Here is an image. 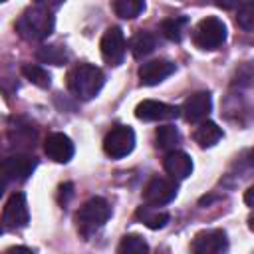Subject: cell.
<instances>
[{"mask_svg": "<svg viewBox=\"0 0 254 254\" xmlns=\"http://www.w3.org/2000/svg\"><path fill=\"white\" fill-rule=\"evenodd\" d=\"M22 73H24L26 79H30L34 85H38V87H42V89H46V87L52 85V75H50V71L44 69V67L38 65V64H24V65H22Z\"/></svg>", "mask_w": 254, "mask_h": 254, "instance_id": "603a6c76", "label": "cell"}, {"mask_svg": "<svg viewBox=\"0 0 254 254\" xmlns=\"http://www.w3.org/2000/svg\"><path fill=\"white\" fill-rule=\"evenodd\" d=\"M54 28L56 20L52 16V10L40 4L26 8L16 20V32L26 42H42L54 32Z\"/></svg>", "mask_w": 254, "mask_h": 254, "instance_id": "6da1fadb", "label": "cell"}, {"mask_svg": "<svg viewBox=\"0 0 254 254\" xmlns=\"http://www.w3.org/2000/svg\"><path fill=\"white\" fill-rule=\"evenodd\" d=\"M44 153L56 161V163H67L73 153H75V147L71 143V139L64 133H50L44 141Z\"/></svg>", "mask_w": 254, "mask_h": 254, "instance_id": "4fadbf2b", "label": "cell"}, {"mask_svg": "<svg viewBox=\"0 0 254 254\" xmlns=\"http://www.w3.org/2000/svg\"><path fill=\"white\" fill-rule=\"evenodd\" d=\"M236 24L246 32H254V0H244L238 6Z\"/></svg>", "mask_w": 254, "mask_h": 254, "instance_id": "d4e9b609", "label": "cell"}, {"mask_svg": "<svg viewBox=\"0 0 254 254\" xmlns=\"http://www.w3.org/2000/svg\"><path fill=\"white\" fill-rule=\"evenodd\" d=\"M109 216H111V206L105 198H101V196L89 198L75 212V224H77L79 234L89 238L99 228H103V224L109 220Z\"/></svg>", "mask_w": 254, "mask_h": 254, "instance_id": "3957f363", "label": "cell"}, {"mask_svg": "<svg viewBox=\"0 0 254 254\" xmlns=\"http://www.w3.org/2000/svg\"><path fill=\"white\" fill-rule=\"evenodd\" d=\"M143 10H145V0H113V12L123 20H133Z\"/></svg>", "mask_w": 254, "mask_h": 254, "instance_id": "7402d4cb", "label": "cell"}, {"mask_svg": "<svg viewBox=\"0 0 254 254\" xmlns=\"http://www.w3.org/2000/svg\"><path fill=\"white\" fill-rule=\"evenodd\" d=\"M2 222H4V230H20L28 226L30 212H28V202H26L24 192L10 194L2 210Z\"/></svg>", "mask_w": 254, "mask_h": 254, "instance_id": "8992f818", "label": "cell"}, {"mask_svg": "<svg viewBox=\"0 0 254 254\" xmlns=\"http://www.w3.org/2000/svg\"><path fill=\"white\" fill-rule=\"evenodd\" d=\"M64 2H65V0H36V4H40V6H44V8H50V10L60 8Z\"/></svg>", "mask_w": 254, "mask_h": 254, "instance_id": "4316f807", "label": "cell"}, {"mask_svg": "<svg viewBox=\"0 0 254 254\" xmlns=\"http://www.w3.org/2000/svg\"><path fill=\"white\" fill-rule=\"evenodd\" d=\"M192 139H194V143H198V147L208 149V147H214V145L222 139V129H220L214 121L204 119V121H200L198 127L194 129Z\"/></svg>", "mask_w": 254, "mask_h": 254, "instance_id": "2e32d148", "label": "cell"}, {"mask_svg": "<svg viewBox=\"0 0 254 254\" xmlns=\"http://www.w3.org/2000/svg\"><path fill=\"white\" fill-rule=\"evenodd\" d=\"M105 83V73L91 64H77L67 71V89L81 101L93 99Z\"/></svg>", "mask_w": 254, "mask_h": 254, "instance_id": "7a4b0ae2", "label": "cell"}, {"mask_svg": "<svg viewBox=\"0 0 254 254\" xmlns=\"http://www.w3.org/2000/svg\"><path fill=\"white\" fill-rule=\"evenodd\" d=\"M189 24V18L187 16H173V18H167L161 22V34L171 40V42H181L183 40V32Z\"/></svg>", "mask_w": 254, "mask_h": 254, "instance_id": "ffe728a7", "label": "cell"}, {"mask_svg": "<svg viewBox=\"0 0 254 254\" xmlns=\"http://www.w3.org/2000/svg\"><path fill=\"white\" fill-rule=\"evenodd\" d=\"M129 46H131V54H133V58L141 60V58L149 56V54L155 50V46H157V38H155L153 32L139 30V32L131 38V44H129Z\"/></svg>", "mask_w": 254, "mask_h": 254, "instance_id": "ac0fdd59", "label": "cell"}, {"mask_svg": "<svg viewBox=\"0 0 254 254\" xmlns=\"http://www.w3.org/2000/svg\"><path fill=\"white\" fill-rule=\"evenodd\" d=\"M190 250L196 254H222L228 250V236L220 228H208L194 234Z\"/></svg>", "mask_w": 254, "mask_h": 254, "instance_id": "9c48e42d", "label": "cell"}, {"mask_svg": "<svg viewBox=\"0 0 254 254\" xmlns=\"http://www.w3.org/2000/svg\"><path fill=\"white\" fill-rule=\"evenodd\" d=\"M135 216H137L147 228H151V230H159V228H163V226L169 222V214L163 212V210H159V208L153 206V204L139 206L137 212H135Z\"/></svg>", "mask_w": 254, "mask_h": 254, "instance_id": "e0dca14e", "label": "cell"}, {"mask_svg": "<svg viewBox=\"0 0 254 254\" xmlns=\"http://www.w3.org/2000/svg\"><path fill=\"white\" fill-rule=\"evenodd\" d=\"M226 40V24L216 18L208 16L200 20L192 30V42L198 50H216Z\"/></svg>", "mask_w": 254, "mask_h": 254, "instance_id": "277c9868", "label": "cell"}, {"mask_svg": "<svg viewBox=\"0 0 254 254\" xmlns=\"http://www.w3.org/2000/svg\"><path fill=\"white\" fill-rule=\"evenodd\" d=\"M117 252L119 254H143V252H149V244L139 234H125L117 246Z\"/></svg>", "mask_w": 254, "mask_h": 254, "instance_id": "cb8c5ba5", "label": "cell"}, {"mask_svg": "<svg viewBox=\"0 0 254 254\" xmlns=\"http://www.w3.org/2000/svg\"><path fill=\"white\" fill-rule=\"evenodd\" d=\"M179 115H181V107L155 99H143L135 107V117L141 121H167V119H177Z\"/></svg>", "mask_w": 254, "mask_h": 254, "instance_id": "8fae6325", "label": "cell"}, {"mask_svg": "<svg viewBox=\"0 0 254 254\" xmlns=\"http://www.w3.org/2000/svg\"><path fill=\"white\" fill-rule=\"evenodd\" d=\"M36 167H38V159L26 153H16L2 161V173H4L6 183H22L30 179Z\"/></svg>", "mask_w": 254, "mask_h": 254, "instance_id": "ba28073f", "label": "cell"}, {"mask_svg": "<svg viewBox=\"0 0 254 254\" xmlns=\"http://www.w3.org/2000/svg\"><path fill=\"white\" fill-rule=\"evenodd\" d=\"M163 169L175 181H185L192 173V159L185 151H169L163 159Z\"/></svg>", "mask_w": 254, "mask_h": 254, "instance_id": "9a60e30c", "label": "cell"}, {"mask_svg": "<svg viewBox=\"0 0 254 254\" xmlns=\"http://www.w3.org/2000/svg\"><path fill=\"white\" fill-rule=\"evenodd\" d=\"M2 2H6V0H2Z\"/></svg>", "mask_w": 254, "mask_h": 254, "instance_id": "f546056e", "label": "cell"}, {"mask_svg": "<svg viewBox=\"0 0 254 254\" xmlns=\"http://www.w3.org/2000/svg\"><path fill=\"white\" fill-rule=\"evenodd\" d=\"M101 56L103 60L109 64V65H119L125 58V36H123V30L119 26H111L105 30L103 38H101Z\"/></svg>", "mask_w": 254, "mask_h": 254, "instance_id": "30bf717a", "label": "cell"}, {"mask_svg": "<svg viewBox=\"0 0 254 254\" xmlns=\"http://www.w3.org/2000/svg\"><path fill=\"white\" fill-rule=\"evenodd\" d=\"M36 58L42 62V64H52V65H64L67 62V50L64 46H42L38 52H36Z\"/></svg>", "mask_w": 254, "mask_h": 254, "instance_id": "44dd1931", "label": "cell"}, {"mask_svg": "<svg viewBox=\"0 0 254 254\" xmlns=\"http://www.w3.org/2000/svg\"><path fill=\"white\" fill-rule=\"evenodd\" d=\"M212 109V97L208 91H196L185 99L181 105V115L185 117L187 123H200L208 117Z\"/></svg>", "mask_w": 254, "mask_h": 254, "instance_id": "7c38bea8", "label": "cell"}, {"mask_svg": "<svg viewBox=\"0 0 254 254\" xmlns=\"http://www.w3.org/2000/svg\"><path fill=\"white\" fill-rule=\"evenodd\" d=\"M248 228H250V230L254 232V212H252V214L248 216Z\"/></svg>", "mask_w": 254, "mask_h": 254, "instance_id": "f1b7e54d", "label": "cell"}, {"mask_svg": "<svg viewBox=\"0 0 254 254\" xmlns=\"http://www.w3.org/2000/svg\"><path fill=\"white\" fill-rule=\"evenodd\" d=\"M177 192H179V185L175 179L153 177L143 189V200L153 206H163L169 204L177 196Z\"/></svg>", "mask_w": 254, "mask_h": 254, "instance_id": "52a82bcc", "label": "cell"}, {"mask_svg": "<svg viewBox=\"0 0 254 254\" xmlns=\"http://www.w3.org/2000/svg\"><path fill=\"white\" fill-rule=\"evenodd\" d=\"M155 143L163 151H175L181 143V133L175 125H163L155 131Z\"/></svg>", "mask_w": 254, "mask_h": 254, "instance_id": "d6986e66", "label": "cell"}, {"mask_svg": "<svg viewBox=\"0 0 254 254\" xmlns=\"http://www.w3.org/2000/svg\"><path fill=\"white\" fill-rule=\"evenodd\" d=\"M135 149V133L129 125H115L103 139V151L111 159H123Z\"/></svg>", "mask_w": 254, "mask_h": 254, "instance_id": "5b68a950", "label": "cell"}, {"mask_svg": "<svg viewBox=\"0 0 254 254\" xmlns=\"http://www.w3.org/2000/svg\"><path fill=\"white\" fill-rule=\"evenodd\" d=\"M171 73H175V64L169 60H163V58L145 62L139 67V79L143 85H157L163 79H167Z\"/></svg>", "mask_w": 254, "mask_h": 254, "instance_id": "5bb4252c", "label": "cell"}, {"mask_svg": "<svg viewBox=\"0 0 254 254\" xmlns=\"http://www.w3.org/2000/svg\"><path fill=\"white\" fill-rule=\"evenodd\" d=\"M244 202H246L250 208H254V185H250L248 190L244 192Z\"/></svg>", "mask_w": 254, "mask_h": 254, "instance_id": "83f0119b", "label": "cell"}, {"mask_svg": "<svg viewBox=\"0 0 254 254\" xmlns=\"http://www.w3.org/2000/svg\"><path fill=\"white\" fill-rule=\"evenodd\" d=\"M244 0H214V4L218 6V8H222V10H232V8H236V6H240Z\"/></svg>", "mask_w": 254, "mask_h": 254, "instance_id": "484cf974", "label": "cell"}]
</instances>
